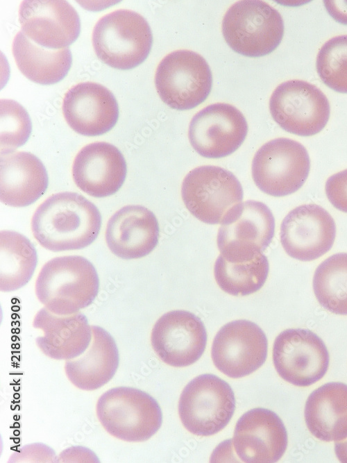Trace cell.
Masks as SVG:
<instances>
[{
    "label": "cell",
    "mask_w": 347,
    "mask_h": 463,
    "mask_svg": "<svg viewBox=\"0 0 347 463\" xmlns=\"http://www.w3.org/2000/svg\"><path fill=\"white\" fill-rule=\"evenodd\" d=\"M305 421L311 434L324 441L347 438V385L328 382L308 396Z\"/></svg>",
    "instance_id": "25"
},
{
    "label": "cell",
    "mask_w": 347,
    "mask_h": 463,
    "mask_svg": "<svg viewBox=\"0 0 347 463\" xmlns=\"http://www.w3.org/2000/svg\"><path fill=\"white\" fill-rule=\"evenodd\" d=\"M96 415L112 436L128 442L151 438L160 428L162 414L158 403L145 392L129 387L106 391L99 398Z\"/></svg>",
    "instance_id": "4"
},
{
    "label": "cell",
    "mask_w": 347,
    "mask_h": 463,
    "mask_svg": "<svg viewBox=\"0 0 347 463\" xmlns=\"http://www.w3.org/2000/svg\"><path fill=\"white\" fill-rule=\"evenodd\" d=\"M0 118L1 154L9 153L28 140L32 130L31 119L23 106L9 99L0 101Z\"/></svg>",
    "instance_id": "31"
},
{
    "label": "cell",
    "mask_w": 347,
    "mask_h": 463,
    "mask_svg": "<svg viewBox=\"0 0 347 463\" xmlns=\"http://www.w3.org/2000/svg\"><path fill=\"white\" fill-rule=\"evenodd\" d=\"M126 176V162L121 151L105 142L89 144L77 153L72 167L74 180L90 196L103 198L116 193Z\"/></svg>",
    "instance_id": "20"
},
{
    "label": "cell",
    "mask_w": 347,
    "mask_h": 463,
    "mask_svg": "<svg viewBox=\"0 0 347 463\" xmlns=\"http://www.w3.org/2000/svg\"><path fill=\"white\" fill-rule=\"evenodd\" d=\"M153 44L151 27L137 12L119 9L95 24L92 44L99 59L115 69H133L148 57Z\"/></svg>",
    "instance_id": "3"
},
{
    "label": "cell",
    "mask_w": 347,
    "mask_h": 463,
    "mask_svg": "<svg viewBox=\"0 0 347 463\" xmlns=\"http://www.w3.org/2000/svg\"><path fill=\"white\" fill-rule=\"evenodd\" d=\"M247 132L246 118L236 107L217 103L206 106L192 117L188 137L200 155L220 158L234 153L244 141Z\"/></svg>",
    "instance_id": "14"
},
{
    "label": "cell",
    "mask_w": 347,
    "mask_h": 463,
    "mask_svg": "<svg viewBox=\"0 0 347 463\" xmlns=\"http://www.w3.org/2000/svg\"><path fill=\"white\" fill-rule=\"evenodd\" d=\"M151 345L158 356L166 364L186 367L203 355L207 332L203 321L185 310L164 314L155 322L151 332Z\"/></svg>",
    "instance_id": "17"
},
{
    "label": "cell",
    "mask_w": 347,
    "mask_h": 463,
    "mask_svg": "<svg viewBox=\"0 0 347 463\" xmlns=\"http://www.w3.org/2000/svg\"><path fill=\"white\" fill-rule=\"evenodd\" d=\"M155 85L162 101L178 110L192 109L210 93L212 76L208 63L200 54L178 50L159 63Z\"/></svg>",
    "instance_id": "6"
},
{
    "label": "cell",
    "mask_w": 347,
    "mask_h": 463,
    "mask_svg": "<svg viewBox=\"0 0 347 463\" xmlns=\"http://www.w3.org/2000/svg\"><path fill=\"white\" fill-rule=\"evenodd\" d=\"M275 219L269 207L257 201L233 206L221 223L217 234L220 255L226 259H250L270 244Z\"/></svg>",
    "instance_id": "10"
},
{
    "label": "cell",
    "mask_w": 347,
    "mask_h": 463,
    "mask_svg": "<svg viewBox=\"0 0 347 463\" xmlns=\"http://www.w3.org/2000/svg\"><path fill=\"white\" fill-rule=\"evenodd\" d=\"M12 53L19 71L30 81L51 85L64 78L72 62L68 47L49 49L29 40L22 31L15 35Z\"/></svg>",
    "instance_id": "26"
},
{
    "label": "cell",
    "mask_w": 347,
    "mask_h": 463,
    "mask_svg": "<svg viewBox=\"0 0 347 463\" xmlns=\"http://www.w3.org/2000/svg\"><path fill=\"white\" fill-rule=\"evenodd\" d=\"M92 339L85 353L65 362L67 378L82 390L97 389L115 376L119 362L114 338L103 328L92 326Z\"/></svg>",
    "instance_id": "24"
},
{
    "label": "cell",
    "mask_w": 347,
    "mask_h": 463,
    "mask_svg": "<svg viewBox=\"0 0 347 463\" xmlns=\"http://www.w3.org/2000/svg\"><path fill=\"white\" fill-rule=\"evenodd\" d=\"M336 235L332 216L316 204L291 210L280 226V242L285 252L301 261L316 260L332 246Z\"/></svg>",
    "instance_id": "16"
},
{
    "label": "cell",
    "mask_w": 347,
    "mask_h": 463,
    "mask_svg": "<svg viewBox=\"0 0 347 463\" xmlns=\"http://www.w3.org/2000/svg\"><path fill=\"white\" fill-rule=\"evenodd\" d=\"M22 32L32 42L49 49L71 44L81 32L74 8L64 0H26L19 6Z\"/></svg>",
    "instance_id": "15"
},
{
    "label": "cell",
    "mask_w": 347,
    "mask_h": 463,
    "mask_svg": "<svg viewBox=\"0 0 347 463\" xmlns=\"http://www.w3.org/2000/svg\"><path fill=\"white\" fill-rule=\"evenodd\" d=\"M325 8L329 15L337 22L347 25V1H323Z\"/></svg>",
    "instance_id": "33"
},
{
    "label": "cell",
    "mask_w": 347,
    "mask_h": 463,
    "mask_svg": "<svg viewBox=\"0 0 347 463\" xmlns=\"http://www.w3.org/2000/svg\"><path fill=\"white\" fill-rule=\"evenodd\" d=\"M335 452L337 457L341 462L347 463V438L335 441Z\"/></svg>",
    "instance_id": "34"
},
{
    "label": "cell",
    "mask_w": 347,
    "mask_h": 463,
    "mask_svg": "<svg viewBox=\"0 0 347 463\" xmlns=\"http://www.w3.org/2000/svg\"><path fill=\"white\" fill-rule=\"evenodd\" d=\"M310 169L307 151L297 141L280 137L265 143L252 161L256 186L273 196L294 193L305 182Z\"/></svg>",
    "instance_id": "8"
},
{
    "label": "cell",
    "mask_w": 347,
    "mask_h": 463,
    "mask_svg": "<svg viewBox=\"0 0 347 463\" xmlns=\"http://www.w3.org/2000/svg\"><path fill=\"white\" fill-rule=\"evenodd\" d=\"M269 267L260 253L251 259L228 260L219 255L214 267L215 280L223 292L233 296L256 292L265 283Z\"/></svg>",
    "instance_id": "28"
},
{
    "label": "cell",
    "mask_w": 347,
    "mask_h": 463,
    "mask_svg": "<svg viewBox=\"0 0 347 463\" xmlns=\"http://www.w3.org/2000/svg\"><path fill=\"white\" fill-rule=\"evenodd\" d=\"M101 215L83 196L70 192L55 194L36 209L31 220L33 235L51 251L78 250L99 235Z\"/></svg>",
    "instance_id": "1"
},
{
    "label": "cell",
    "mask_w": 347,
    "mask_h": 463,
    "mask_svg": "<svg viewBox=\"0 0 347 463\" xmlns=\"http://www.w3.org/2000/svg\"><path fill=\"white\" fill-rule=\"evenodd\" d=\"M325 194L335 208L347 213V169L328 178Z\"/></svg>",
    "instance_id": "32"
},
{
    "label": "cell",
    "mask_w": 347,
    "mask_h": 463,
    "mask_svg": "<svg viewBox=\"0 0 347 463\" xmlns=\"http://www.w3.org/2000/svg\"><path fill=\"white\" fill-rule=\"evenodd\" d=\"M99 280L94 265L79 255L61 256L48 261L35 283L38 300L50 312L72 314L94 301Z\"/></svg>",
    "instance_id": "2"
},
{
    "label": "cell",
    "mask_w": 347,
    "mask_h": 463,
    "mask_svg": "<svg viewBox=\"0 0 347 463\" xmlns=\"http://www.w3.org/2000/svg\"><path fill=\"white\" fill-rule=\"evenodd\" d=\"M312 285L323 308L347 315V253L334 254L323 261L316 269Z\"/></svg>",
    "instance_id": "29"
},
{
    "label": "cell",
    "mask_w": 347,
    "mask_h": 463,
    "mask_svg": "<svg viewBox=\"0 0 347 463\" xmlns=\"http://www.w3.org/2000/svg\"><path fill=\"white\" fill-rule=\"evenodd\" d=\"M273 120L285 131L308 137L326 126L330 107L326 96L316 86L302 80L279 85L269 100Z\"/></svg>",
    "instance_id": "11"
},
{
    "label": "cell",
    "mask_w": 347,
    "mask_h": 463,
    "mask_svg": "<svg viewBox=\"0 0 347 463\" xmlns=\"http://www.w3.org/2000/svg\"><path fill=\"white\" fill-rule=\"evenodd\" d=\"M37 262L36 250L24 235L12 230L0 233V289L8 292L24 286Z\"/></svg>",
    "instance_id": "27"
},
{
    "label": "cell",
    "mask_w": 347,
    "mask_h": 463,
    "mask_svg": "<svg viewBox=\"0 0 347 463\" xmlns=\"http://www.w3.org/2000/svg\"><path fill=\"white\" fill-rule=\"evenodd\" d=\"M159 224L155 215L139 205H126L108 220L105 241L116 256L131 260L144 257L157 246Z\"/></svg>",
    "instance_id": "21"
},
{
    "label": "cell",
    "mask_w": 347,
    "mask_h": 463,
    "mask_svg": "<svg viewBox=\"0 0 347 463\" xmlns=\"http://www.w3.org/2000/svg\"><path fill=\"white\" fill-rule=\"evenodd\" d=\"M318 75L330 89L347 93V35L334 37L320 49L316 61Z\"/></svg>",
    "instance_id": "30"
},
{
    "label": "cell",
    "mask_w": 347,
    "mask_h": 463,
    "mask_svg": "<svg viewBox=\"0 0 347 463\" xmlns=\"http://www.w3.org/2000/svg\"><path fill=\"white\" fill-rule=\"evenodd\" d=\"M268 342L263 330L248 320H236L222 326L212 345L215 367L225 375L239 378L258 369L267 357Z\"/></svg>",
    "instance_id": "13"
},
{
    "label": "cell",
    "mask_w": 347,
    "mask_h": 463,
    "mask_svg": "<svg viewBox=\"0 0 347 463\" xmlns=\"http://www.w3.org/2000/svg\"><path fill=\"white\" fill-rule=\"evenodd\" d=\"M33 326L41 329L43 336L36 344L46 356L54 360H71L82 355L92 341V330L86 317L81 313L56 314L46 308L35 314Z\"/></svg>",
    "instance_id": "22"
},
{
    "label": "cell",
    "mask_w": 347,
    "mask_h": 463,
    "mask_svg": "<svg viewBox=\"0 0 347 463\" xmlns=\"http://www.w3.org/2000/svg\"><path fill=\"white\" fill-rule=\"evenodd\" d=\"M181 195L189 212L208 224H221L229 210L243 199V189L230 171L213 165L191 170L184 178Z\"/></svg>",
    "instance_id": "9"
},
{
    "label": "cell",
    "mask_w": 347,
    "mask_h": 463,
    "mask_svg": "<svg viewBox=\"0 0 347 463\" xmlns=\"http://www.w3.org/2000/svg\"><path fill=\"white\" fill-rule=\"evenodd\" d=\"M235 409V395L229 384L210 373L190 381L183 390L178 404L182 423L199 436L212 435L223 429Z\"/></svg>",
    "instance_id": "7"
},
{
    "label": "cell",
    "mask_w": 347,
    "mask_h": 463,
    "mask_svg": "<svg viewBox=\"0 0 347 463\" xmlns=\"http://www.w3.org/2000/svg\"><path fill=\"white\" fill-rule=\"evenodd\" d=\"M222 33L236 53L260 57L279 46L284 35V22L280 12L263 1H238L223 17Z\"/></svg>",
    "instance_id": "5"
},
{
    "label": "cell",
    "mask_w": 347,
    "mask_h": 463,
    "mask_svg": "<svg viewBox=\"0 0 347 463\" xmlns=\"http://www.w3.org/2000/svg\"><path fill=\"white\" fill-rule=\"evenodd\" d=\"M287 432L281 419L273 411L255 408L238 419L232 444L238 457L247 463H273L287 447Z\"/></svg>",
    "instance_id": "18"
},
{
    "label": "cell",
    "mask_w": 347,
    "mask_h": 463,
    "mask_svg": "<svg viewBox=\"0 0 347 463\" xmlns=\"http://www.w3.org/2000/svg\"><path fill=\"white\" fill-rule=\"evenodd\" d=\"M48 187V175L40 160L29 152L1 154L0 200L12 207L37 201Z\"/></svg>",
    "instance_id": "23"
},
{
    "label": "cell",
    "mask_w": 347,
    "mask_h": 463,
    "mask_svg": "<svg viewBox=\"0 0 347 463\" xmlns=\"http://www.w3.org/2000/svg\"><path fill=\"white\" fill-rule=\"evenodd\" d=\"M62 112L68 125L77 133L97 136L110 131L119 117L114 94L105 86L83 82L65 94Z\"/></svg>",
    "instance_id": "19"
},
{
    "label": "cell",
    "mask_w": 347,
    "mask_h": 463,
    "mask_svg": "<svg viewBox=\"0 0 347 463\" xmlns=\"http://www.w3.org/2000/svg\"><path fill=\"white\" fill-rule=\"evenodd\" d=\"M273 361L282 379L296 386L307 387L325 376L330 355L323 341L314 332L289 328L276 337Z\"/></svg>",
    "instance_id": "12"
}]
</instances>
